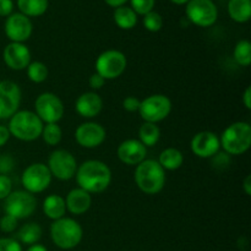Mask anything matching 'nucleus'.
<instances>
[{"instance_id": "f3484780", "label": "nucleus", "mask_w": 251, "mask_h": 251, "mask_svg": "<svg viewBox=\"0 0 251 251\" xmlns=\"http://www.w3.org/2000/svg\"><path fill=\"white\" fill-rule=\"evenodd\" d=\"M2 59L11 70H24V69H27V66L31 63V51L28 47L25 46L24 43L11 42L4 48Z\"/></svg>"}, {"instance_id": "20e7f679", "label": "nucleus", "mask_w": 251, "mask_h": 251, "mask_svg": "<svg viewBox=\"0 0 251 251\" xmlns=\"http://www.w3.org/2000/svg\"><path fill=\"white\" fill-rule=\"evenodd\" d=\"M82 237V227L73 218L63 217L54 221L50 226V238L59 249H74L80 244Z\"/></svg>"}, {"instance_id": "0eeeda50", "label": "nucleus", "mask_w": 251, "mask_h": 251, "mask_svg": "<svg viewBox=\"0 0 251 251\" xmlns=\"http://www.w3.org/2000/svg\"><path fill=\"white\" fill-rule=\"evenodd\" d=\"M172 112V100L164 95H152L141 100L139 113L145 123H153L166 119Z\"/></svg>"}, {"instance_id": "c85d7f7f", "label": "nucleus", "mask_w": 251, "mask_h": 251, "mask_svg": "<svg viewBox=\"0 0 251 251\" xmlns=\"http://www.w3.org/2000/svg\"><path fill=\"white\" fill-rule=\"evenodd\" d=\"M27 76L34 83H42L48 77V68L41 61H33L27 66Z\"/></svg>"}, {"instance_id": "6e6552de", "label": "nucleus", "mask_w": 251, "mask_h": 251, "mask_svg": "<svg viewBox=\"0 0 251 251\" xmlns=\"http://www.w3.org/2000/svg\"><path fill=\"white\" fill-rule=\"evenodd\" d=\"M37 208V200L27 191H14L5 199L4 210L6 215L16 220H25L31 217Z\"/></svg>"}, {"instance_id": "aec40b11", "label": "nucleus", "mask_w": 251, "mask_h": 251, "mask_svg": "<svg viewBox=\"0 0 251 251\" xmlns=\"http://www.w3.org/2000/svg\"><path fill=\"white\" fill-rule=\"evenodd\" d=\"M65 205L69 212L80 216L90 210L91 205H92V198H91V194L82 190L81 188L73 189L66 196Z\"/></svg>"}, {"instance_id": "4468645a", "label": "nucleus", "mask_w": 251, "mask_h": 251, "mask_svg": "<svg viewBox=\"0 0 251 251\" xmlns=\"http://www.w3.org/2000/svg\"><path fill=\"white\" fill-rule=\"evenodd\" d=\"M105 130L98 123H83L78 125L75 131V139L80 146L85 149H96L104 142Z\"/></svg>"}, {"instance_id": "7ed1b4c3", "label": "nucleus", "mask_w": 251, "mask_h": 251, "mask_svg": "<svg viewBox=\"0 0 251 251\" xmlns=\"http://www.w3.org/2000/svg\"><path fill=\"white\" fill-rule=\"evenodd\" d=\"M43 122L38 115L31 110H20L16 112L9 122L10 135L21 141H34L41 137L43 130Z\"/></svg>"}, {"instance_id": "9b49d317", "label": "nucleus", "mask_w": 251, "mask_h": 251, "mask_svg": "<svg viewBox=\"0 0 251 251\" xmlns=\"http://www.w3.org/2000/svg\"><path fill=\"white\" fill-rule=\"evenodd\" d=\"M189 21L199 27H210L217 21L218 11L212 0H190L186 5Z\"/></svg>"}, {"instance_id": "393cba45", "label": "nucleus", "mask_w": 251, "mask_h": 251, "mask_svg": "<svg viewBox=\"0 0 251 251\" xmlns=\"http://www.w3.org/2000/svg\"><path fill=\"white\" fill-rule=\"evenodd\" d=\"M17 6L25 16H42L48 9V0H17Z\"/></svg>"}, {"instance_id": "58836bf2", "label": "nucleus", "mask_w": 251, "mask_h": 251, "mask_svg": "<svg viewBox=\"0 0 251 251\" xmlns=\"http://www.w3.org/2000/svg\"><path fill=\"white\" fill-rule=\"evenodd\" d=\"M88 83H90V87L93 88V90H100V88H102L103 86H104L105 80L102 76L98 75V74L96 73L93 74V75H91Z\"/></svg>"}, {"instance_id": "ddd939ff", "label": "nucleus", "mask_w": 251, "mask_h": 251, "mask_svg": "<svg viewBox=\"0 0 251 251\" xmlns=\"http://www.w3.org/2000/svg\"><path fill=\"white\" fill-rule=\"evenodd\" d=\"M21 90L12 81H0V119H10L19 112Z\"/></svg>"}, {"instance_id": "2eb2a0df", "label": "nucleus", "mask_w": 251, "mask_h": 251, "mask_svg": "<svg viewBox=\"0 0 251 251\" xmlns=\"http://www.w3.org/2000/svg\"><path fill=\"white\" fill-rule=\"evenodd\" d=\"M190 147L194 154L199 158H211L220 151V136L211 131L198 132L191 140Z\"/></svg>"}, {"instance_id": "6ab92c4d", "label": "nucleus", "mask_w": 251, "mask_h": 251, "mask_svg": "<svg viewBox=\"0 0 251 251\" xmlns=\"http://www.w3.org/2000/svg\"><path fill=\"white\" fill-rule=\"evenodd\" d=\"M75 108L78 115L91 119L102 112L103 100L96 92H86L76 100Z\"/></svg>"}, {"instance_id": "5701e85b", "label": "nucleus", "mask_w": 251, "mask_h": 251, "mask_svg": "<svg viewBox=\"0 0 251 251\" xmlns=\"http://www.w3.org/2000/svg\"><path fill=\"white\" fill-rule=\"evenodd\" d=\"M157 162L161 164L164 171L166 169L167 171H176V169L183 166L184 156L178 149L169 147V149H166L159 154V159Z\"/></svg>"}, {"instance_id": "cd10ccee", "label": "nucleus", "mask_w": 251, "mask_h": 251, "mask_svg": "<svg viewBox=\"0 0 251 251\" xmlns=\"http://www.w3.org/2000/svg\"><path fill=\"white\" fill-rule=\"evenodd\" d=\"M234 60L240 66H249L251 64V43L247 39H243L237 43L234 48Z\"/></svg>"}, {"instance_id": "9d476101", "label": "nucleus", "mask_w": 251, "mask_h": 251, "mask_svg": "<svg viewBox=\"0 0 251 251\" xmlns=\"http://www.w3.org/2000/svg\"><path fill=\"white\" fill-rule=\"evenodd\" d=\"M36 114L43 124H58L64 117V104L60 98L50 92L42 93L34 102Z\"/></svg>"}, {"instance_id": "423d86ee", "label": "nucleus", "mask_w": 251, "mask_h": 251, "mask_svg": "<svg viewBox=\"0 0 251 251\" xmlns=\"http://www.w3.org/2000/svg\"><path fill=\"white\" fill-rule=\"evenodd\" d=\"M126 64V56L124 53L110 49L100 54L96 60V73L104 80H114L124 73Z\"/></svg>"}, {"instance_id": "c03bdc74", "label": "nucleus", "mask_w": 251, "mask_h": 251, "mask_svg": "<svg viewBox=\"0 0 251 251\" xmlns=\"http://www.w3.org/2000/svg\"><path fill=\"white\" fill-rule=\"evenodd\" d=\"M27 251H48V250H47V248L43 247V245L34 244V245H31V247L27 249Z\"/></svg>"}, {"instance_id": "7c9ffc66", "label": "nucleus", "mask_w": 251, "mask_h": 251, "mask_svg": "<svg viewBox=\"0 0 251 251\" xmlns=\"http://www.w3.org/2000/svg\"><path fill=\"white\" fill-rule=\"evenodd\" d=\"M144 26L147 31L158 32L163 26V19L158 12L150 11L149 14L144 15Z\"/></svg>"}, {"instance_id": "a19ab883", "label": "nucleus", "mask_w": 251, "mask_h": 251, "mask_svg": "<svg viewBox=\"0 0 251 251\" xmlns=\"http://www.w3.org/2000/svg\"><path fill=\"white\" fill-rule=\"evenodd\" d=\"M243 103L247 109H251V88L248 87L243 95Z\"/></svg>"}, {"instance_id": "a211bd4d", "label": "nucleus", "mask_w": 251, "mask_h": 251, "mask_svg": "<svg viewBox=\"0 0 251 251\" xmlns=\"http://www.w3.org/2000/svg\"><path fill=\"white\" fill-rule=\"evenodd\" d=\"M117 153L118 158L123 163L127 166H137L146 158L147 147L144 146L139 140H125L119 145Z\"/></svg>"}, {"instance_id": "37998d69", "label": "nucleus", "mask_w": 251, "mask_h": 251, "mask_svg": "<svg viewBox=\"0 0 251 251\" xmlns=\"http://www.w3.org/2000/svg\"><path fill=\"white\" fill-rule=\"evenodd\" d=\"M243 188H244V191L247 195H251V176H248L247 178H245Z\"/></svg>"}, {"instance_id": "f704fd0d", "label": "nucleus", "mask_w": 251, "mask_h": 251, "mask_svg": "<svg viewBox=\"0 0 251 251\" xmlns=\"http://www.w3.org/2000/svg\"><path fill=\"white\" fill-rule=\"evenodd\" d=\"M0 251H22V247L16 239L0 238Z\"/></svg>"}, {"instance_id": "412c9836", "label": "nucleus", "mask_w": 251, "mask_h": 251, "mask_svg": "<svg viewBox=\"0 0 251 251\" xmlns=\"http://www.w3.org/2000/svg\"><path fill=\"white\" fill-rule=\"evenodd\" d=\"M43 212L47 217L53 221L63 218L66 212L65 199L60 195H49L43 201Z\"/></svg>"}, {"instance_id": "39448f33", "label": "nucleus", "mask_w": 251, "mask_h": 251, "mask_svg": "<svg viewBox=\"0 0 251 251\" xmlns=\"http://www.w3.org/2000/svg\"><path fill=\"white\" fill-rule=\"evenodd\" d=\"M221 146L230 156L245 153L251 146V126L245 122L233 123L220 137Z\"/></svg>"}, {"instance_id": "4c0bfd02", "label": "nucleus", "mask_w": 251, "mask_h": 251, "mask_svg": "<svg viewBox=\"0 0 251 251\" xmlns=\"http://www.w3.org/2000/svg\"><path fill=\"white\" fill-rule=\"evenodd\" d=\"M14 10L12 0H0V16H10Z\"/></svg>"}, {"instance_id": "e433bc0d", "label": "nucleus", "mask_w": 251, "mask_h": 251, "mask_svg": "<svg viewBox=\"0 0 251 251\" xmlns=\"http://www.w3.org/2000/svg\"><path fill=\"white\" fill-rule=\"evenodd\" d=\"M140 103H141V100H140L139 98L129 96V97H126L124 100H123V107H124L125 110H127V112L130 113L139 112Z\"/></svg>"}, {"instance_id": "c756f323", "label": "nucleus", "mask_w": 251, "mask_h": 251, "mask_svg": "<svg viewBox=\"0 0 251 251\" xmlns=\"http://www.w3.org/2000/svg\"><path fill=\"white\" fill-rule=\"evenodd\" d=\"M42 139L49 146H56L61 141L63 131L58 124H46L41 134Z\"/></svg>"}, {"instance_id": "f8f14e48", "label": "nucleus", "mask_w": 251, "mask_h": 251, "mask_svg": "<svg viewBox=\"0 0 251 251\" xmlns=\"http://www.w3.org/2000/svg\"><path fill=\"white\" fill-rule=\"evenodd\" d=\"M51 176L59 180H70L77 171V163L73 154L65 150H56L51 152L48 159V166Z\"/></svg>"}, {"instance_id": "bb28decb", "label": "nucleus", "mask_w": 251, "mask_h": 251, "mask_svg": "<svg viewBox=\"0 0 251 251\" xmlns=\"http://www.w3.org/2000/svg\"><path fill=\"white\" fill-rule=\"evenodd\" d=\"M139 141L144 146L152 147L159 141L161 137V129L153 123H144L139 130Z\"/></svg>"}, {"instance_id": "f257e3e1", "label": "nucleus", "mask_w": 251, "mask_h": 251, "mask_svg": "<svg viewBox=\"0 0 251 251\" xmlns=\"http://www.w3.org/2000/svg\"><path fill=\"white\" fill-rule=\"evenodd\" d=\"M75 176L78 186L88 194L103 193L112 183V172L109 167L96 159L83 162L77 167Z\"/></svg>"}, {"instance_id": "ea45409f", "label": "nucleus", "mask_w": 251, "mask_h": 251, "mask_svg": "<svg viewBox=\"0 0 251 251\" xmlns=\"http://www.w3.org/2000/svg\"><path fill=\"white\" fill-rule=\"evenodd\" d=\"M10 136H11V135H10V131L9 129H7V126H5V125H0V147H2L7 141H9Z\"/></svg>"}, {"instance_id": "2f4dec72", "label": "nucleus", "mask_w": 251, "mask_h": 251, "mask_svg": "<svg viewBox=\"0 0 251 251\" xmlns=\"http://www.w3.org/2000/svg\"><path fill=\"white\" fill-rule=\"evenodd\" d=\"M154 1L156 0H131V9L136 14L146 15L150 11H153Z\"/></svg>"}, {"instance_id": "79ce46f5", "label": "nucleus", "mask_w": 251, "mask_h": 251, "mask_svg": "<svg viewBox=\"0 0 251 251\" xmlns=\"http://www.w3.org/2000/svg\"><path fill=\"white\" fill-rule=\"evenodd\" d=\"M104 1L107 2L109 6L115 7V9H117V7L119 6H124V4L127 1V0H104Z\"/></svg>"}, {"instance_id": "dca6fc26", "label": "nucleus", "mask_w": 251, "mask_h": 251, "mask_svg": "<svg viewBox=\"0 0 251 251\" xmlns=\"http://www.w3.org/2000/svg\"><path fill=\"white\" fill-rule=\"evenodd\" d=\"M5 34L14 43H24L32 34V22L22 14H11L5 22Z\"/></svg>"}, {"instance_id": "473e14b6", "label": "nucleus", "mask_w": 251, "mask_h": 251, "mask_svg": "<svg viewBox=\"0 0 251 251\" xmlns=\"http://www.w3.org/2000/svg\"><path fill=\"white\" fill-rule=\"evenodd\" d=\"M17 222H19V220H16V218L12 217V216L5 215L4 217H1V220H0V229L5 233L15 232L17 228Z\"/></svg>"}, {"instance_id": "4be33fe9", "label": "nucleus", "mask_w": 251, "mask_h": 251, "mask_svg": "<svg viewBox=\"0 0 251 251\" xmlns=\"http://www.w3.org/2000/svg\"><path fill=\"white\" fill-rule=\"evenodd\" d=\"M228 14L235 22H248L251 17V0H229Z\"/></svg>"}, {"instance_id": "a18cd8bd", "label": "nucleus", "mask_w": 251, "mask_h": 251, "mask_svg": "<svg viewBox=\"0 0 251 251\" xmlns=\"http://www.w3.org/2000/svg\"><path fill=\"white\" fill-rule=\"evenodd\" d=\"M172 2H174V4L176 5H183V4H188L190 0H171Z\"/></svg>"}, {"instance_id": "b1692460", "label": "nucleus", "mask_w": 251, "mask_h": 251, "mask_svg": "<svg viewBox=\"0 0 251 251\" xmlns=\"http://www.w3.org/2000/svg\"><path fill=\"white\" fill-rule=\"evenodd\" d=\"M42 228L38 223H26L17 230V242L26 245H34L42 238Z\"/></svg>"}, {"instance_id": "a878e982", "label": "nucleus", "mask_w": 251, "mask_h": 251, "mask_svg": "<svg viewBox=\"0 0 251 251\" xmlns=\"http://www.w3.org/2000/svg\"><path fill=\"white\" fill-rule=\"evenodd\" d=\"M114 21L122 29H131L137 24V14L127 6H119L114 11Z\"/></svg>"}, {"instance_id": "1a4fd4ad", "label": "nucleus", "mask_w": 251, "mask_h": 251, "mask_svg": "<svg viewBox=\"0 0 251 251\" xmlns=\"http://www.w3.org/2000/svg\"><path fill=\"white\" fill-rule=\"evenodd\" d=\"M21 183L25 191L29 194H39L49 188L51 183V174L44 163H33L27 167L21 176Z\"/></svg>"}, {"instance_id": "72a5a7b5", "label": "nucleus", "mask_w": 251, "mask_h": 251, "mask_svg": "<svg viewBox=\"0 0 251 251\" xmlns=\"http://www.w3.org/2000/svg\"><path fill=\"white\" fill-rule=\"evenodd\" d=\"M14 167L15 161L10 154H0V176H7Z\"/></svg>"}, {"instance_id": "f03ea898", "label": "nucleus", "mask_w": 251, "mask_h": 251, "mask_svg": "<svg viewBox=\"0 0 251 251\" xmlns=\"http://www.w3.org/2000/svg\"><path fill=\"white\" fill-rule=\"evenodd\" d=\"M135 183L142 193L156 195L166 184V172L154 159H145L135 169Z\"/></svg>"}, {"instance_id": "c9c22d12", "label": "nucleus", "mask_w": 251, "mask_h": 251, "mask_svg": "<svg viewBox=\"0 0 251 251\" xmlns=\"http://www.w3.org/2000/svg\"><path fill=\"white\" fill-rule=\"evenodd\" d=\"M12 181L9 176H0V200H5L11 194Z\"/></svg>"}]
</instances>
